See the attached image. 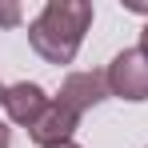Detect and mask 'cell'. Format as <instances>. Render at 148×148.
<instances>
[{
	"mask_svg": "<svg viewBox=\"0 0 148 148\" xmlns=\"http://www.w3.org/2000/svg\"><path fill=\"white\" fill-rule=\"evenodd\" d=\"M92 24V4L88 0H48L40 8V16L28 24V44L36 48L40 60L48 64H72L84 32Z\"/></svg>",
	"mask_w": 148,
	"mask_h": 148,
	"instance_id": "obj_1",
	"label": "cell"
},
{
	"mask_svg": "<svg viewBox=\"0 0 148 148\" xmlns=\"http://www.w3.org/2000/svg\"><path fill=\"white\" fill-rule=\"evenodd\" d=\"M104 76H108V92H112V96L132 100V104L148 100V56H144L140 48L116 52Z\"/></svg>",
	"mask_w": 148,
	"mask_h": 148,
	"instance_id": "obj_2",
	"label": "cell"
},
{
	"mask_svg": "<svg viewBox=\"0 0 148 148\" xmlns=\"http://www.w3.org/2000/svg\"><path fill=\"white\" fill-rule=\"evenodd\" d=\"M48 104H52V96L40 84H32V80H20V84H8L4 88V112H8V120L20 124V128H32L44 116Z\"/></svg>",
	"mask_w": 148,
	"mask_h": 148,
	"instance_id": "obj_3",
	"label": "cell"
},
{
	"mask_svg": "<svg viewBox=\"0 0 148 148\" xmlns=\"http://www.w3.org/2000/svg\"><path fill=\"white\" fill-rule=\"evenodd\" d=\"M108 96H112V92H108V76H104V72H68L56 100L84 116L88 108H96L100 100H108Z\"/></svg>",
	"mask_w": 148,
	"mask_h": 148,
	"instance_id": "obj_4",
	"label": "cell"
},
{
	"mask_svg": "<svg viewBox=\"0 0 148 148\" xmlns=\"http://www.w3.org/2000/svg\"><path fill=\"white\" fill-rule=\"evenodd\" d=\"M80 128V112H72L68 104H60V100L52 96V104L44 108V116L28 128V136L36 140L40 148H52V144H64V140H72V132Z\"/></svg>",
	"mask_w": 148,
	"mask_h": 148,
	"instance_id": "obj_5",
	"label": "cell"
},
{
	"mask_svg": "<svg viewBox=\"0 0 148 148\" xmlns=\"http://www.w3.org/2000/svg\"><path fill=\"white\" fill-rule=\"evenodd\" d=\"M0 24H4V28L20 24V4H0Z\"/></svg>",
	"mask_w": 148,
	"mask_h": 148,
	"instance_id": "obj_6",
	"label": "cell"
},
{
	"mask_svg": "<svg viewBox=\"0 0 148 148\" xmlns=\"http://www.w3.org/2000/svg\"><path fill=\"white\" fill-rule=\"evenodd\" d=\"M124 8H128V12H140V16H148V4H144V0H124Z\"/></svg>",
	"mask_w": 148,
	"mask_h": 148,
	"instance_id": "obj_7",
	"label": "cell"
},
{
	"mask_svg": "<svg viewBox=\"0 0 148 148\" xmlns=\"http://www.w3.org/2000/svg\"><path fill=\"white\" fill-rule=\"evenodd\" d=\"M0 148H12V128L0 120Z\"/></svg>",
	"mask_w": 148,
	"mask_h": 148,
	"instance_id": "obj_8",
	"label": "cell"
},
{
	"mask_svg": "<svg viewBox=\"0 0 148 148\" xmlns=\"http://www.w3.org/2000/svg\"><path fill=\"white\" fill-rule=\"evenodd\" d=\"M140 52L148 56V24H144V32H140Z\"/></svg>",
	"mask_w": 148,
	"mask_h": 148,
	"instance_id": "obj_9",
	"label": "cell"
},
{
	"mask_svg": "<svg viewBox=\"0 0 148 148\" xmlns=\"http://www.w3.org/2000/svg\"><path fill=\"white\" fill-rule=\"evenodd\" d=\"M52 148H80L76 140H64V144H52Z\"/></svg>",
	"mask_w": 148,
	"mask_h": 148,
	"instance_id": "obj_10",
	"label": "cell"
},
{
	"mask_svg": "<svg viewBox=\"0 0 148 148\" xmlns=\"http://www.w3.org/2000/svg\"><path fill=\"white\" fill-rule=\"evenodd\" d=\"M0 104H4V84H0Z\"/></svg>",
	"mask_w": 148,
	"mask_h": 148,
	"instance_id": "obj_11",
	"label": "cell"
}]
</instances>
